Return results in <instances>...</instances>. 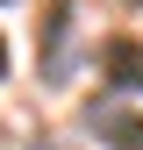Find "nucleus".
Returning <instances> with one entry per match:
<instances>
[{"mask_svg":"<svg viewBox=\"0 0 143 150\" xmlns=\"http://www.w3.org/2000/svg\"><path fill=\"white\" fill-rule=\"evenodd\" d=\"M86 122H93L100 136L115 143V150H143V115H115V107H93Z\"/></svg>","mask_w":143,"mask_h":150,"instance_id":"nucleus-2","label":"nucleus"},{"mask_svg":"<svg viewBox=\"0 0 143 150\" xmlns=\"http://www.w3.org/2000/svg\"><path fill=\"white\" fill-rule=\"evenodd\" d=\"M100 71H107V86L143 93V36H107L100 43Z\"/></svg>","mask_w":143,"mask_h":150,"instance_id":"nucleus-1","label":"nucleus"},{"mask_svg":"<svg viewBox=\"0 0 143 150\" xmlns=\"http://www.w3.org/2000/svg\"><path fill=\"white\" fill-rule=\"evenodd\" d=\"M0 79H7V36H0Z\"/></svg>","mask_w":143,"mask_h":150,"instance_id":"nucleus-3","label":"nucleus"}]
</instances>
